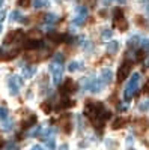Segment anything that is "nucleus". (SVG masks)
<instances>
[{"mask_svg":"<svg viewBox=\"0 0 149 150\" xmlns=\"http://www.w3.org/2000/svg\"><path fill=\"white\" fill-rule=\"evenodd\" d=\"M139 84H140V74L139 72H134L131 75V80L125 86V90H123V98H125L127 101H130L131 96L134 95V92L139 89Z\"/></svg>","mask_w":149,"mask_h":150,"instance_id":"obj_1","label":"nucleus"},{"mask_svg":"<svg viewBox=\"0 0 149 150\" xmlns=\"http://www.w3.org/2000/svg\"><path fill=\"white\" fill-rule=\"evenodd\" d=\"M50 69V74L53 77V83L54 84H59L62 81V77H63V68H62V63H56V62H51L48 66Z\"/></svg>","mask_w":149,"mask_h":150,"instance_id":"obj_2","label":"nucleus"},{"mask_svg":"<svg viewBox=\"0 0 149 150\" xmlns=\"http://www.w3.org/2000/svg\"><path fill=\"white\" fill-rule=\"evenodd\" d=\"M23 77H20V75H14V77H11L9 83H8V87H9V93L12 96H17L21 86H23Z\"/></svg>","mask_w":149,"mask_h":150,"instance_id":"obj_3","label":"nucleus"},{"mask_svg":"<svg viewBox=\"0 0 149 150\" xmlns=\"http://www.w3.org/2000/svg\"><path fill=\"white\" fill-rule=\"evenodd\" d=\"M86 17H88V8L84 6H78L74 12V18H72V23L76 26H81V24L86 21Z\"/></svg>","mask_w":149,"mask_h":150,"instance_id":"obj_4","label":"nucleus"},{"mask_svg":"<svg viewBox=\"0 0 149 150\" xmlns=\"http://www.w3.org/2000/svg\"><path fill=\"white\" fill-rule=\"evenodd\" d=\"M130 72H131V62H128V60H125L123 63L120 65V68H119V72H118V80H125L128 75H130Z\"/></svg>","mask_w":149,"mask_h":150,"instance_id":"obj_5","label":"nucleus"},{"mask_svg":"<svg viewBox=\"0 0 149 150\" xmlns=\"http://www.w3.org/2000/svg\"><path fill=\"white\" fill-rule=\"evenodd\" d=\"M99 77H101V81L104 84H110L113 81V72H111L110 68H103L101 72H99Z\"/></svg>","mask_w":149,"mask_h":150,"instance_id":"obj_6","label":"nucleus"},{"mask_svg":"<svg viewBox=\"0 0 149 150\" xmlns=\"http://www.w3.org/2000/svg\"><path fill=\"white\" fill-rule=\"evenodd\" d=\"M103 90H104V83H103L101 80H99V81H98V80H93L89 92H92L93 95H98V93H101Z\"/></svg>","mask_w":149,"mask_h":150,"instance_id":"obj_7","label":"nucleus"},{"mask_svg":"<svg viewBox=\"0 0 149 150\" xmlns=\"http://www.w3.org/2000/svg\"><path fill=\"white\" fill-rule=\"evenodd\" d=\"M119 48H120V44H119L118 41H111V42H108V45H107V53L111 54V56H115V54H118Z\"/></svg>","mask_w":149,"mask_h":150,"instance_id":"obj_8","label":"nucleus"},{"mask_svg":"<svg viewBox=\"0 0 149 150\" xmlns=\"http://www.w3.org/2000/svg\"><path fill=\"white\" fill-rule=\"evenodd\" d=\"M35 74H36V68H35V66H27V68L23 69V78L29 80V78L33 77Z\"/></svg>","mask_w":149,"mask_h":150,"instance_id":"obj_9","label":"nucleus"},{"mask_svg":"<svg viewBox=\"0 0 149 150\" xmlns=\"http://www.w3.org/2000/svg\"><path fill=\"white\" fill-rule=\"evenodd\" d=\"M32 6L35 9H42V8L50 6V2L48 0H32Z\"/></svg>","mask_w":149,"mask_h":150,"instance_id":"obj_10","label":"nucleus"},{"mask_svg":"<svg viewBox=\"0 0 149 150\" xmlns=\"http://www.w3.org/2000/svg\"><path fill=\"white\" fill-rule=\"evenodd\" d=\"M23 18V12L20 11V9H14L9 14V21H12V23H15V21H18V20H21Z\"/></svg>","mask_w":149,"mask_h":150,"instance_id":"obj_11","label":"nucleus"},{"mask_svg":"<svg viewBox=\"0 0 149 150\" xmlns=\"http://www.w3.org/2000/svg\"><path fill=\"white\" fill-rule=\"evenodd\" d=\"M81 68H83V63H81L80 60H72L71 63L68 65V71L69 72H76V71H78Z\"/></svg>","mask_w":149,"mask_h":150,"instance_id":"obj_12","label":"nucleus"},{"mask_svg":"<svg viewBox=\"0 0 149 150\" xmlns=\"http://www.w3.org/2000/svg\"><path fill=\"white\" fill-rule=\"evenodd\" d=\"M123 125H125V119H123V117H116V119L113 120V123H111V128L116 131V129H119L120 126H123Z\"/></svg>","mask_w":149,"mask_h":150,"instance_id":"obj_13","label":"nucleus"},{"mask_svg":"<svg viewBox=\"0 0 149 150\" xmlns=\"http://www.w3.org/2000/svg\"><path fill=\"white\" fill-rule=\"evenodd\" d=\"M8 119H9V111L6 108H3V107H0V120L5 122Z\"/></svg>","mask_w":149,"mask_h":150,"instance_id":"obj_14","label":"nucleus"},{"mask_svg":"<svg viewBox=\"0 0 149 150\" xmlns=\"http://www.w3.org/2000/svg\"><path fill=\"white\" fill-rule=\"evenodd\" d=\"M56 20H57L56 14H47L45 15V23L47 24H53V23H56Z\"/></svg>","mask_w":149,"mask_h":150,"instance_id":"obj_15","label":"nucleus"},{"mask_svg":"<svg viewBox=\"0 0 149 150\" xmlns=\"http://www.w3.org/2000/svg\"><path fill=\"white\" fill-rule=\"evenodd\" d=\"M139 110L140 111H148L149 110V99H143V101L140 102V105H139Z\"/></svg>","mask_w":149,"mask_h":150,"instance_id":"obj_16","label":"nucleus"},{"mask_svg":"<svg viewBox=\"0 0 149 150\" xmlns=\"http://www.w3.org/2000/svg\"><path fill=\"white\" fill-rule=\"evenodd\" d=\"M111 36H113V33H111V30H108V29L103 30V35H101V38H103L104 41H108V39H111Z\"/></svg>","mask_w":149,"mask_h":150,"instance_id":"obj_17","label":"nucleus"},{"mask_svg":"<svg viewBox=\"0 0 149 150\" xmlns=\"http://www.w3.org/2000/svg\"><path fill=\"white\" fill-rule=\"evenodd\" d=\"M39 132H41V126H35L27 135H29V137H35V135H38Z\"/></svg>","mask_w":149,"mask_h":150,"instance_id":"obj_18","label":"nucleus"},{"mask_svg":"<svg viewBox=\"0 0 149 150\" xmlns=\"http://www.w3.org/2000/svg\"><path fill=\"white\" fill-rule=\"evenodd\" d=\"M53 62H56V63H62V62H63V56H62L60 53H57L56 56H54V60Z\"/></svg>","mask_w":149,"mask_h":150,"instance_id":"obj_19","label":"nucleus"},{"mask_svg":"<svg viewBox=\"0 0 149 150\" xmlns=\"http://www.w3.org/2000/svg\"><path fill=\"white\" fill-rule=\"evenodd\" d=\"M47 146H48L50 150H54V140H53V138H50V140L47 141Z\"/></svg>","mask_w":149,"mask_h":150,"instance_id":"obj_20","label":"nucleus"},{"mask_svg":"<svg viewBox=\"0 0 149 150\" xmlns=\"http://www.w3.org/2000/svg\"><path fill=\"white\" fill-rule=\"evenodd\" d=\"M15 149H17L15 143H9V144H8V146H6V147L3 149V150H15Z\"/></svg>","mask_w":149,"mask_h":150,"instance_id":"obj_21","label":"nucleus"},{"mask_svg":"<svg viewBox=\"0 0 149 150\" xmlns=\"http://www.w3.org/2000/svg\"><path fill=\"white\" fill-rule=\"evenodd\" d=\"M142 47L146 48V50H149V39H143L142 41Z\"/></svg>","mask_w":149,"mask_h":150,"instance_id":"obj_22","label":"nucleus"},{"mask_svg":"<svg viewBox=\"0 0 149 150\" xmlns=\"http://www.w3.org/2000/svg\"><path fill=\"white\" fill-rule=\"evenodd\" d=\"M57 150H69V146H68L66 143H63V144H60V146H59Z\"/></svg>","mask_w":149,"mask_h":150,"instance_id":"obj_23","label":"nucleus"},{"mask_svg":"<svg viewBox=\"0 0 149 150\" xmlns=\"http://www.w3.org/2000/svg\"><path fill=\"white\" fill-rule=\"evenodd\" d=\"M5 17H6V12H5V11L2 9V11H0V23H3Z\"/></svg>","mask_w":149,"mask_h":150,"instance_id":"obj_24","label":"nucleus"},{"mask_svg":"<svg viewBox=\"0 0 149 150\" xmlns=\"http://www.w3.org/2000/svg\"><path fill=\"white\" fill-rule=\"evenodd\" d=\"M32 150H44V147H42L41 144H35V146L32 147Z\"/></svg>","mask_w":149,"mask_h":150,"instance_id":"obj_25","label":"nucleus"},{"mask_svg":"<svg viewBox=\"0 0 149 150\" xmlns=\"http://www.w3.org/2000/svg\"><path fill=\"white\" fill-rule=\"evenodd\" d=\"M145 92H146V93H148V95H149V83H148V84H146V86H145Z\"/></svg>","mask_w":149,"mask_h":150,"instance_id":"obj_26","label":"nucleus"},{"mask_svg":"<svg viewBox=\"0 0 149 150\" xmlns=\"http://www.w3.org/2000/svg\"><path fill=\"white\" fill-rule=\"evenodd\" d=\"M101 2H103V3H104V5H108V3H110V2H113V0H101Z\"/></svg>","mask_w":149,"mask_h":150,"instance_id":"obj_27","label":"nucleus"},{"mask_svg":"<svg viewBox=\"0 0 149 150\" xmlns=\"http://www.w3.org/2000/svg\"><path fill=\"white\" fill-rule=\"evenodd\" d=\"M116 2H118V3H125L127 0H116Z\"/></svg>","mask_w":149,"mask_h":150,"instance_id":"obj_28","label":"nucleus"},{"mask_svg":"<svg viewBox=\"0 0 149 150\" xmlns=\"http://www.w3.org/2000/svg\"><path fill=\"white\" fill-rule=\"evenodd\" d=\"M3 3H5V0H0V8L3 6Z\"/></svg>","mask_w":149,"mask_h":150,"instance_id":"obj_29","label":"nucleus"},{"mask_svg":"<svg viewBox=\"0 0 149 150\" xmlns=\"http://www.w3.org/2000/svg\"><path fill=\"white\" fill-rule=\"evenodd\" d=\"M146 66H149V57H148V60H146Z\"/></svg>","mask_w":149,"mask_h":150,"instance_id":"obj_30","label":"nucleus"}]
</instances>
